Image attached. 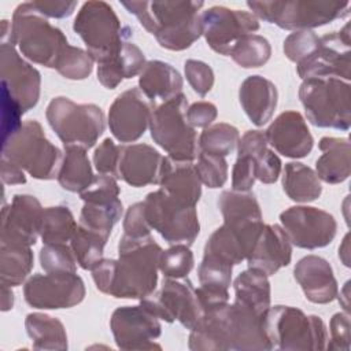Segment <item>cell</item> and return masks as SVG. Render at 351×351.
Here are the masks:
<instances>
[{"instance_id": "obj_23", "label": "cell", "mask_w": 351, "mask_h": 351, "mask_svg": "<svg viewBox=\"0 0 351 351\" xmlns=\"http://www.w3.org/2000/svg\"><path fill=\"white\" fill-rule=\"evenodd\" d=\"M267 144L287 158H304L313 149V136L300 112H281L265 132Z\"/></svg>"}, {"instance_id": "obj_17", "label": "cell", "mask_w": 351, "mask_h": 351, "mask_svg": "<svg viewBox=\"0 0 351 351\" xmlns=\"http://www.w3.org/2000/svg\"><path fill=\"white\" fill-rule=\"evenodd\" d=\"M200 22L202 36H204L208 47L225 56H229L237 40L259 30L258 18L252 12L222 5H214L202 11Z\"/></svg>"}, {"instance_id": "obj_54", "label": "cell", "mask_w": 351, "mask_h": 351, "mask_svg": "<svg viewBox=\"0 0 351 351\" xmlns=\"http://www.w3.org/2000/svg\"><path fill=\"white\" fill-rule=\"evenodd\" d=\"M1 106H3L1 132H3V140H4L11 134H14L22 126L23 122L21 121V118L25 112L4 88H1Z\"/></svg>"}, {"instance_id": "obj_5", "label": "cell", "mask_w": 351, "mask_h": 351, "mask_svg": "<svg viewBox=\"0 0 351 351\" xmlns=\"http://www.w3.org/2000/svg\"><path fill=\"white\" fill-rule=\"evenodd\" d=\"M73 29L97 64L118 55L123 44L133 36L132 27L121 25L114 8L101 0L84 3L74 19Z\"/></svg>"}, {"instance_id": "obj_1", "label": "cell", "mask_w": 351, "mask_h": 351, "mask_svg": "<svg viewBox=\"0 0 351 351\" xmlns=\"http://www.w3.org/2000/svg\"><path fill=\"white\" fill-rule=\"evenodd\" d=\"M162 247L149 236L123 234L118 259H101L92 269L96 288L118 299H143L156 289Z\"/></svg>"}, {"instance_id": "obj_19", "label": "cell", "mask_w": 351, "mask_h": 351, "mask_svg": "<svg viewBox=\"0 0 351 351\" xmlns=\"http://www.w3.org/2000/svg\"><path fill=\"white\" fill-rule=\"evenodd\" d=\"M0 77L1 88L11 95L23 112L36 107L40 99L41 75L21 58L11 43L0 45Z\"/></svg>"}, {"instance_id": "obj_49", "label": "cell", "mask_w": 351, "mask_h": 351, "mask_svg": "<svg viewBox=\"0 0 351 351\" xmlns=\"http://www.w3.org/2000/svg\"><path fill=\"white\" fill-rule=\"evenodd\" d=\"M119 192L121 189L117 184V178L107 174H99L95 176L89 186L80 193V197L84 200V203H104L118 199Z\"/></svg>"}, {"instance_id": "obj_39", "label": "cell", "mask_w": 351, "mask_h": 351, "mask_svg": "<svg viewBox=\"0 0 351 351\" xmlns=\"http://www.w3.org/2000/svg\"><path fill=\"white\" fill-rule=\"evenodd\" d=\"M77 222L67 206L47 207L43 211L40 236L44 244H58L71 240Z\"/></svg>"}, {"instance_id": "obj_44", "label": "cell", "mask_w": 351, "mask_h": 351, "mask_svg": "<svg viewBox=\"0 0 351 351\" xmlns=\"http://www.w3.org/2000/svg\"><path fill=\"white\" fill-rule=\"evenodd\" d=\"M193 254L186 244H173L159 256V270L166 278H185L193 269Z\"/></svg>"}, {"instance_id": "obj_10", "label": "cell", "mask_w": 351, "mask_h": 351, "mask_svg": "<svg viewBox=\"0 0 351 351\" xmlns=\"http://www.w3.org/2000/svg\"><path fill=\"white\" fill-rule=\"evenodd\" d=\"M306 117L314 126L348 130L351 125L350 84L340 78H307L299 88Z\"/></svg>"}, {"instance_id": "obj_45", "label": "cell", "mask_w": 351, "mask_h": 351, "mask_svg": "<svg viewBox=\"0 0 351 351\" xmlns=\"http://www.w3.org/2000/svg\"><path fill=\"white\" fill-rule=\"evenodd\" d=\"M40 263L45 273H77V259L66 243L44 244L40 251Z\"/></svg>"}, {"instance_id": "obj_53", "label": "cell", "mask_w": 351, "mask_h": 351, "mask_svg": "<svg viewBox=\"0 0 351 351\" xmlns=\"http://www.w3.org/2000/svg\"><path fill=\"white\" fill-rule=\"evenodd\" d=\"M151 226L147 222L144 203L137 202L129 206L123 218V234L130 237H145L151 234Z\"/></svg>"}, {"instance_id": "obj_42", "label": "cell", "mask_w": 351, "mask_h": 351, "mask_svg": "<svg viewBox=\"0 0 351 351\" xmlns=\"http://www.w3.org/2000/svg\"><path fill=\"white\" fill-rule=\"evenodd\" d=\"M240 134L237 128L229 123H215L206 128L199 137V148L202 152L226 156L237 147Z\"/></svg>"}, {"instance_id": "obj_57", "label": "cell", "mask_w": 351, "mask_h": 351, "mask_svg": "<svg viewBox=\"0 0 351 351\" xmlns=\"http://www.w3.org/2000/svg\"><path fill=\"white\" fill-rule=\"evenodd\" d=\"M218 110L210 101H196L188 107L186 117L193 128H208L217 118Z\"/></svg>"}, {"instance_id": "obj_14", "label": "cell", "mask_w": 351, "mask_h": 351, "mask_svg": "<svg viewBox=\"0 0 351 351\" xmlns=\"http://www.w3.org/2000/svg\"><path fill=\"white\" fill-rule=\"evenodd\" d=\"M351 40L350 23H346L340 32H332L319 37V44L314 52L296 64L302 80L307 78H351Z\"/></svg>"}, {"instance_id": "obj_8", "label": "cell", "mask_w": 351, "mask_h": 351, "mask_svg": "<svg viewBox=\"0 0 351 351\" xmlns=\"http://www.w3.org/2000/svg\"><path fill=\"white\" fill-rule=\"evenodd\" d=\"M256 18L285 30H310L343 19L350 14V1H247Z\"/></svg>"}, {"instance_id": "obj_11", "label": "cell", "mask_w": 351, "mask_h": 351, "mask_svg": "<svg viewBox=\"0 0 351 351\" xmlns=\"http://www.w3.org/2000/svg\"><path fill=\"white\" fill-rule=\"evenodd\" d=\"M45 117L63 145L92 148L106 129L104 112L96 104H77L69 97H53Z\"/></svg>"}, {"instance_id": "obj_3", "label": "cell", "mask_w": 351, "mask_h": 351, "mask_svg": "<svg viewBox=\"0 0 351 351\" xmlns=\"http://www.w3.org/2000/svg\"><path fill=\"white\" fill-rule=\"evenodd\" d=\"M162 48L184 51L202 36L203 1H121Z\"/></svg>"}, {"instance_id": "obj_7", "label": "cell", "mask_w": 351, "mask_h": 351, "mask_svg": "<svg viewBox=\"0 0 351 351\" xmlns=\"http://www.w3.org/2000/svg\"><path fill=\"white\" fill-rule=\"evenodd\" d=\"M263 328L270 350H325L328 330L317 315H306L291 306L269 307Z\"/></svg>"}, {"instance_id": "obj_28", "label": "cell", "mask_w": 351, "mask_h": 351, "mask_svg": "<svg viewBox=\"0 0 351 351\" xmlns=\"http://www.w3.org/2000/svg\"><path fill=\"white\" fill-rule=\"evenodd\" d=\"M239 99L250 121L256 126H263L274 114L278 92L270 80L250 75L240 85Z\"/></svg>"}, {"instance_id": "obj_2", "label": "cell", "mask_w": 351, "mask_h": 351, "mask_svg": "<svg viewBox=\"0 0 351 351\" xmlns=\"http://www.w3.org/2000/svg\"><path fill=\"white\" fill-rule=\"evenodd\" d=\"M265 314L233 302L204 311L199 326L191 330L188 347L192 351H250L270 350L265 328Z\"/></svg>"}, {"instance_id": "obj_13", "label": "cell", "mask_w": 351, "mask_h": 351, "mask_svg": "<svg viewBox=\"0 0 351 351\" xmlns=\"http://www.w3.org/2000/svg\"><path fill=\"white\" fill-rule=\"evenodd\" d=\"M140 304L159 319L178 321L189 330L199 326L204 314L196 289L186 277L163 280L160 289L140 299Z\"/></svg>"}, {"instance_id": "obj_34", "label": "cell", "mask_w": 351, "mask_h": 351, "mask_svg": "<svg viewBox=\"0 0 351 351\" xmlns=\"http://www.w3.org/2000/svg\"><path fill=\"white\" fill-rule=\"evenodd\" d=\"M282 188L288 197L296 203H308L319 197L321 181L315 171L299 162H289L282 171Z\"/></svg>"}, {"instance_id": "obj_9", "label": "cell", "mask_w": 351, "mask_h": 351, "mask_svg": "<svg viewBox=\"0 0 351 351\" xmlns=\"http://www.w3.org/2000/svg\"><path fill=\"white\" fill-rule=\"evenodd\" d=\"M188 107L185 95L180 93L155 107L149 121L152 140L169 158L181 162H193L200 149L195 128L186 117Z\"/></svg>"}, {"instance_id": "obj_27", "label": "cell", "mask_w": 351, "mask_h": 351, "mask_svg": "<svg viewBox=\"0 0 351 351\" xmlns=\"http://www.w3.org/2000/svg\"><path fill=\"white\" fill-rule=\"evenodd\" d=\"M159 185L166 195L184 206L196 207L202 196V182L192 162L165 156Z\"/></svg>"}, {"instance_id": "obj_32", "label": "cell", "mask_w": 351, "mask_h": 351, "mask_svg": "<svg viewBox=\"0 0 351 351\" xmlns=\"http://www.w3.org/2000/svg\"><path fill=\"white\" fill-rule=\"evenodd\" d=\"M234 300L252 308L258 314H266L270 307V282L267 276L258 270L248 267L241 271L234 282Z\"/></svg>"}, {"instance_id": "obj_21", "label": "cell", "mask_w": 351, "mask_h": 351, "mask_svg": "<svg viewBox=\"0 0 351 351\" xmlns=\"http://www.w3.org/2000/svg\"><path fill=\"white\" fill-rule=\"evenodd\" d=\"M44 208L32 195H15L1 210V243L32 247L40 236Z\"/></svg>"}, {"instance_id": "obj_46", "label": "cell", "mask_w": 351, "mask_h": 351, "mask_svg": "<svg viewBox=\"0 0 351 351\" xmlns=\"http://www.w3.org/2000/svg\"><path fill=\"white\" fill-rule=\"evenodd\" d=\"M195 169L200 182L211 189L223 186L228 180V163L223 156L200 152Z\"/></svg>"}, {"instance_id": "obj_26", "label": "cell", "mask_w": 351, "mask_h": 351, "mask_svg": "<svg viewBox=\"0 0 351 351\" xmlns=\"http://www.w3.org/2000/svg\"><path fill=\"white\" fill-rule=\"evenodd\" d=\"M293 276L304 296L311 303L326 304L336 299L339 287L333 269L326 259L317 255H307L296 263Z\"/></svg>"}, {"instance_id": "obj_55", "label": "cell", "mask_w": 351, "mask_h": 351, "mask_svg": "<svg viewBox=\"0 0 351 351\" xmlns=\"http://www.w3.org/2000/svg\"><path fill=\"white\" fill-rule=\"evenodd\" d=\"M330 341L326 344L329 350H350V315L348 313H336L329 322Z\"/></svg>"}, {"instance_id": "obj_22", "label": "cell", "mask_w": 351, "mask_h": 351, "mask_svg": "<svg viewBox=\"0 0 351 351\" xmlns=\"http://www.w3.org/2000/svg\"><path fill=\"white\" fill-rule=\"evenodd\" d=\"M263 226V221L250 223L223 222L206 241L203 256L230 266L239 265L250 255Z\"/></svg>"}, {"instance_id": "obj_41", "label": "cell", "mask_w": 351, "mask_h": 351, "mask_svg": "<svg viewBox=\"0 0 351 351\" xmlns=\"http://www.w3.org/2000/svg\"><path fill=\"white\" fill-rule=\"evenodd\" d=\"M271 55L270 43L259 34H247L236 41L229 56L244 69L263 66Z\"/></svg>"}, {"instance_id": "obj_51", "label": "cell", "mask_w": 351, "mask_h": 351, "mask_svg": "<svg viewBox=\"0 0 351 351\" xmlns=\"http://www.w3.org/2000/svg\"><path fill=\"white\" fill-rule=\"evenodd\" d=\"M119 155L121 145H117L111 138H104L103 143H100L99 147L95 149L93 165L100 174H107L117 178Z\"/></svg>"}, {"instance_id": "obj_35", "label": "cell", "mask_w": 351, "mask_h": 351, "mask_svg": "<svg viewBox=\"0 0 351 351\" xmlns=\"http://www.w3.org/2000/svg\"><path fill=\"white\" fill-rule=\"evenodd\" d=\"M93 171L86 149L75 145H64V155L58 182L69 192L81 193L93 180Z\"/></svg>"}, {"instance_id": "obj_18", "label": "cell", "mask_w": 351, "mask_h": 351, "mask_svg": "<svg viewBox=\"0 0 351 351\" xmlns=\"http://www.w3.org/2000/svg\"><path fill=\"white\" fill-rule=\"evenodd\" d=\"M117 346L122 350H160L155 340L162 333L159 318L140 306L118 307L110 319Z\"/></svg>"}, {"instance_id": "obj_4", "label": "cell", "mask_w": 351, "mask_h": 351, "mask_svg": "<svg viewBox=\"0 0 351 351\" xmlns=\"http://www.w3.org/2000/svg\"><path fill=\"white\" fill-rule=\"evenodd\" d=\"M3 43L16 45L25 58L48 69H55L60 53L69 44L63 32L52 26L32 1L21 3L15 8L10 36Z\"/></svg>"}, {"instance_id": "obj_12", "label": "cell", "mask_w": 351, "mask_h": 351, "mask_svg": "<svg viewBox=\"0 0 351 351\" xmlns=\"http://www.w3.org/2000/svg\"><path fill=\"white\" fill-rule=\"evenodd\" d=\"M145 218L151 229L156 230L169 244L191 245L200 232L196 207L184 206L160 188L149 192L144 199Z\"/></svg>"}, {"instance_id": "obj_47", "label": "cell", "mask_w": 351, "mask_h": 351, "mask_svg": "<svg viewBox=\"0 0 351 351\" xmlns=\"http://www.w3.org/2000/svg\"><path fill=\"white\" fill-rule=\"evenodd\" d=\"M232 269L233 266L228 263L203 256L202 263L197 269L200 285L228 291L232 281Z\"/></svg>"}, {"instance_id": "obj_48", "label": "cell", "mask_w": 351, "mask_h": 351, "mask_svg": "<svg viewBox=\"0 0 351 351\" xmlns=\"http://www.w3.org/2000/svg\"><path fill=\"white\" fill-rule=\"evenodd\" d=\"M319 44V37L313 30L291 33L284 41V53L296 64L310 56Z\"/></svg>"}, {"instance_id": "obj_38", "label": "cell", "mask_w": 351, "mask_h": 351, "mask_svg": "<svg viewBox=\"0 0 351 351\" xmlns=\"http://www.w3.org/2000/svg\"><path fill=\"white\" fill-rule=\"evenodd\" d=\"M107 240V236L78 223L70 240V247L74 252L77 263L84 270H92L95 266H97L103 259V251Z\"/></svg>"}, {"instance_id": "obj_16", "label": "cell", "mask_w": 351, "mask_h": 351, "mask_svg": "<svg viewBox=\"0 0 351 351\" xmlns=\"http://www.w3.org/2000/svg\"><path fill=\"white\" fill-rule=\"evenodd\" d=\"M280 221L291 244L306 250L329 245L337 230L332 214L310 206L289 207L280 214Z\"/></svg>"}, {"instance_id": "obj_60", "label": "cell", "mask_w": 351, "mask_h": 351, "mask_svg": "<svg viewBox=\"0 0 351 351\" xmlns=\"http://www.w3.org/2000/svg\"><path fill=\"white\" fill-rule=\"evenodd\" d=\"M0 176H1V181L7 185H16V184L26 182L23 170L18 165L12 163L11 160L3 156L0 159Z\"/></svg>"}, {"instance_id": "obj_29", "label": "cell", "mask_w": 351, "mask_h": 351, "mask_svg": "<svg viewBox=\"0 0 351 351\" xmlns=\"http://www.w3.org/2000/svg\"><path fill=\"white\" fill-rule=\"evenodd\" d=\"M322 155L315 162V174L326 184H340L350 177L351 147L348 138L322 137L318 143Z\"/></svg>"}, {"instance_id": "obj_59", "label": "cell", "mask_w": 351, "mask_h": 351, "mask_svg": "<svg viewBox=\"0 0 351 351\" xmlns=\"http://www.w3.org/2000/svg\"><path fill=\"white\" fill-rule=\"evenodd\" d=\"M33 7L45 18H66L70 16L75 7L77 1H44V0H36L32 1Z\"/></svg>"}, {"instance_id": "obj_50", "label": "cell", "mask_w": 351, "mask_h": 351, "mask_svg": "<svg viewBox=\"0 0 351 351\" xmlns=\"http://www.w3.org/2000/svg\"><path fill=\"white\" fill-rule=\"evenodd\" d=\"M184 73L189 85L199 96L203 97L211 90L214 85V71L207 63L188 59L184 64Z\"/></svg>"}, {"instance_id": "obj_24", "label": "cell", "mask_w": 351, "mask_h": 351, "mask_svg": "<svg viewBox=\"0 0 351 351\" xmlns=\"http://www.w3.org/2000/svg\"><path fill=\"white\" fill-rule=\"evenodd\" d=\"M165 156L148 144L121 145L118 163V180L141 188L159 185Z\"/></svg>"}, {"instance_id": "obj_56", "label": "cell", "mask_w": 351, "mask_h": 351, "mask_svg": "<svg viewBox=\"0 0 351 351\" xmlns=\"http://www.w3.org/2000/svg\"><path fill=\"white\" fill-rule=\"evenodd\" d=\"M267 149L266 134L261 130L245 132L237 144V155L251 156L255 163L266 154Z\"/></svg>"}, {"instance_id": "obj_40", "label": "cell", "mask_w": 351, "mask_h": 351, "mask_svg": "<svg viewBox=\"0 0 351 351\" xmlns=\"http://www.w3.org/2000/svg\"><path fill=\"white\" fill-rule=\"evenodd\" d=\"M122 213L123 208L119 197L104 203L85 202L81 210L78 223L110 237L111 230L114 225L121 219Z\"/></svg>"}, {"instance_id": "obj_30", "label": "cell", "mask_w": 351, "mask_h": 351, "mask_svg": "<svg viewBox=\"0 0 351 351\" xmlns=\"http://www.w3.org/2000/svg\"><path fill=\"white\" fill-rule=\"evenodd\" d=\"M138 75L140 90L154 103L156 99L166 101L180 95L184 86L181 74L162 60H148Z\"/></svg>"}, {"instance_id": "obj_37", "label": "cell", "mask_w": 351, "mask_h": 351, "mask_svg": "<svg viewBox=\"0 0 351 351\" xmlns=\"http://www.w3.org/2000/svg\"><path fill=\"white\" fill-rule=\"evenodd\" d=\"M218 207L223 222L262 221L261 206L251 191H223L218 197Z\"/></svg>"}, {"instance_id": "obj_52", "label": "cell", "mask_w": 351, "mask_h": 351, "mask_svg": "<svg viewBox=\"0 0 351 351\" xmlns=\"http://www.w3.org/2000/svg\"><path fill=\"white\" fill-rule=\"evenodd\" d=\"M256 180V163L251 156L237 155L232 170V189L247 192L251 191Z\"/></svg>"}, {"instance_id": "obj_58", "label": "cell", "mask_w": 351, "mask_h": 351, "mask_svg": "<svg viewBox=\"0 0 351 351\" xmlns=\"http://www.w3.org/2000/svg\"><path fill=\"white\" fill-rule=\"evenodd\" d=\"M280 173V158L271 149H267L266 154L256 162V180H259L263 184H273L278 180Z\"/></svg>"}, {"instance_id": "obj_43", "label": "cell", "mask_w": 351, "mask_h": 351, "mask_svg": "<svg viewBox=\"0 0 351 351\" xmlns=\"http://www.w3.org/2000/svg\"><path fill=\"white\" fill-rule=\"evenodd\" d=\"M93 62L88 51L67 44L55 64V70L67 80H85L93 70Z\"/></svg>"}, {"instance_id": "obj_6", "label": "cell", "mask_w": 351, "mask_h": 351, "mask_svg": "<svg viewBox=\"0 0 351 351\" xmlns=\"http://www.w3.org/2000/svg\"><path fill=\"white\" fill-rule=\"evenodd\" d=\"M1 156L18 165L36 180H55L63 154L53 145L37 121H26L10 137L1 140Z\"/></svg>"}, {"instance_id": "obj_61", "label": "cell", "mask_w": 351, "mask_h": 351, "mask_svg": "<svg viewBox=\"0 0 351 351\" xmlns=\"http://www.w3.org/2000/svg\"><path fill=\"white\" fill-rule=\"evenodd\" d=\"M12 287L1 284V311H10L14 307V292Z\"/></svg>"}, {"instance_id": "obj_25", "label": "cell", "mask_w": 351, "mask_h": 351, "mask_svg": "<svg viewBox=\"0 0 351 351\" xmlns=\"http://www.w3.org/2000/svg\"><path fill=\"white\" fill-rule=\"evenodd\" d=\"M292 258V244L280 225H265L247 256L248 267L263 271L267 277L288 266Z\"/></svg>"}, {"instance_id": "obj_33", "label": "cell", "mask_w": 351, "mask_h": 351, "mask_svg": "<svg viewBox=\"0 0 351 351\" xmlns=\"http://www.w3.org/2000/svg\"><path fill=\"white\" fill-rule=\"evenodd\" d=\"M27 336L34 350H67L64 325L55 317L43 313H30L25 318Z\"/></svg>"}, {"instance_id": "obj_36", "label": "cell", "mask_w": 351, "mask_h": 351, "mask_svg": "<svg viewBox=\"0 0 351 351\" xmlns=\"http://www.w3.org/2000/svg\"><path fill=\"white\" fill-rule=\"evenodd\" d=\"M32 248L19 244H0V282L8 287L21 285L33 269Z\"/></svg>"}, {"instance_id": "obj_15", "label": "cell", "mask_w": 351, "mask_h": 351, "mask_svg": "<svg viewBox=\"0 0 351 351\" xmlns=\"http://www.w3.org/2000/svg\"><path fill=\"white\" fill-rule=\"evenodd\" d=\"M23 296L34 308H70L84 300L85 285L77 273L34 274L26 281Z\"/></svg>"}, {"instance_id": "obj_20", "label": "cell", "mask_w": 351, "mask_h": 351, "mask_svg": "<svg viewBox=\"0 0 351 351\" xmlns=\"http://www.w3.org/2000/svg\"><path fill=\"white\" fill-rule=\"evenodd\" d=\"M155 103L140 88H132L117 96L108 111V128L121 143L138 140L149 126Z\"/></svg>"}, {"instance_id": "obj_31", "label": "cell", "mask_w": 351, "mask_h": 351, "mask_svg": "<svg viewBox=\"0 0 351 351\" xmlns=\"http://www.w3.org/2000/svg\"><path fill=\"white\" fill-rule=\"evenodd\" d=\"M143 51L133 43L123 44L118 55L97 66V80L107 89H115L123 80L140 74L145 66Z\"/></svg>"}]
</instances>
